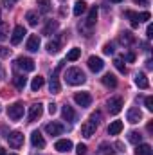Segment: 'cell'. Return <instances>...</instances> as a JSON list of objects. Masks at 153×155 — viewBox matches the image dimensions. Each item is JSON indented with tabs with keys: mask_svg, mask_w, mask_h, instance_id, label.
I'll use <instances>...</instances> for the list:
<instances>
[{
	"mask_svg": "<svg viewBox=\"0 0 153 155\" xmlns=\"http://www.w3.org/2000/svg\"><path fill=\"white\" fill-rule=\"evenodd\" d=\"M122 105H124L122 97H112V99H108V103H106V107H108V112H110L112 116L119 114V112L122 110Z\"/></svg>",
	"mask_w": 153,
	"mask_h": 155,
	"instance_id": "277c9868",
	"label": "cell"
},
{
	"mask_svg": "<svg viewBox=\"0 0 153 155\" xmlns=\"http://www.w3.org/2000/svg\"><path fill=\"white\" fill-rule=\"evenodd\" d=\"M76 153L77 155H86V144H77Z\"/></svg>",
	"mask_w": 153,
	"mask_h": 155,
	"instance_id": "74e56055",
	"label": "cell"
},
{
	"mask_svg": "<svg viewBox=\"0 0 153 155\" xmlns=\"http://www.w3.org/2000/svg\"><path fill=\"white\" fill-rule=\"evenodd\" d=\"M4 38H5V36H4V35H2V33H0V40H4Z\"/></svg>",
	"mask_w": 153,
	"mask_h": 155,
	"instance_id": "7dc6e473",
	"label": "cell"
},
{
	"mask_svg": "<svg viewBox=\"0 0 153 155\" xmlns=\"http://www.w3.org/2000/svg\"><path fill=\"white\" fill-rule=\"evenodd\" d=\"M133 2H137V4H144V5H146V4H148L150 0H133Z\"/></svg>",
	"mask_w": 153,
	"mask_h": 155,
	"instance_id": "ee69618b",
	"label": "cell"
},
{
	"mask_svg": "<svg viewBox=\"0 0 153 155\" xmlns=\"http://www.w3.org/2000/svg\"><path fill=\"white\" fill-rule=\"evenodd\" d=\"M7 116H9V119H13V121L22 119V117H24V105H22V103H13V105L7 108Z\"/></svg>",
	"mask_w": 153,
	"mask_h": 155,
	"instance_id": "7a4b0ae2",
	"label": "cell"
},
{
	"mask_svg": "<svg viewBox=\"0 0 153 155\" xmlns=\"http://www.w3.org/2000/svg\"><path fill=\"white\" fill-rule=\"evenodd\" d=\"M63 67V63H58V67H56V71H54V74L50 78V81H49V90L52 92V94H56V92H60V79H58V72H60V69Z\"/></svg>",
	"mask_w": 153,
	"mask_h": 155,
	"instance_id": "52a82bcc",
	"label": "cell"
},
{
	"mask_svg": "<svg viewBox=\"0 0 153 155\" xmlns=\"http://www.w3.org/2000/svg\"><path fill=\"white\" fill-rule=\"evenodd\" d=\"M56 31H58V22H56V20H49V24L43 27V35H47V36L54 35Z\"/></svg>",
	"mask_w": 153,
	"mask_h": 155,
	"instance_id": "7402d4cb",
	"label": "cell"
},
{
	"mask_svg": "<svg viewBox=\"0 0 153 155\" xmlns=\"http://www.w3.org/2000/svg\"><path fill=\"white\" fill-rule=\"evenodd\" d=\"M25 20H27L29 25H36V24H38V15H36L34 11H29V13L25 15Z\"/></svg>",
	"mask_w": 153,
	"mask_h": 155,
	"instance_id": "836d02e7",
	"label": "cell"
},
{
	"mask_svg": "<svg viewBox=\"0 0 153 155\" xmlns=\"http://www.w3.org/2000/svg\"><path fill=\"white\" fill-rule=\"evenodd\" d=\"M144 103H146V108H148L150 112H153V97L151 96H148V97L144 99Z\"/></svg>",
	"mask_w": 153,
	"mask_h": 155,
	"instance_id": "8d00e7d4",
	"label": "cell"
},
{
	"mask_svg": "<svg viewBox=\"0 0 153 155\" xmlns=\"http://www.w3.org/2000/svg\"><path fill=\"white\" fill-rule=\"evenodd\" d=\"M110 2H115V4H119V2H122V0H110Z\"/></svg>",
	"mask_w": 153,
	"mask_h": 155,
	"instance_id": "bcb514c9",
	"label": "cell"
},
{
	"mask_svg": "<svg viewBox=\"0 0 153 155\" xmlns=\"http://www.w3.org/2000/svg\"><path fill=\"white\" fill-rule=\"evenodd\" d=\"M135 85H137L139 88H148V87H150V81H148L146 74H137V76H135Z\"/></svg>",
	"mask_w": 153,
	"mask_h": 155,
	"instance_id": "cb8c5ba5",
	"label": "cell"
},
{
	"mask_svg": "<svg viewBox=\"0 0 153 155\" xmlns=\"http://www.w3.org/2000/svg\"><path fill=\"white\" fill-rule=\"evenodd\" d=\"M49 114H50V116H52V114H56V105H54V103H50V105H49Z\"/></svg>",
	"mask_w": 153,
	"mask_h": 155,
	"instance_id": "60d3db41",
	"label": "cell"
},
{
	"mask_svg": "<svg viewBox=\"0 0 153 155\" xmlns=\"http://www.w3.org/2000/svg\"><path fill=\"white\" fill-rule=\"evenodd\" d=\"M85 11H86V4H85L83 0H77L76 4H74V15H76V16H81Z\"/></svg>",
	"mask_w": 153,
	"mask_h": 155,
	"instance_id": "f1b7e54d",
	"label": "cell"
},
{
	"mask_svg": "<svg viewBox=\"0 0 153 155\" xmlns=\"http://www.w3.org/2000/svg\"><path fill=\"white\" fill-rule=\"evenodd\" d=\"M15 63H16V67H18V69H22V71H25V72H33V71H34V67H36V65H34V61H33L31 58H24V56H22V58H16V61H15Z\"/></svg>",
	"mask_w": 153,
	"mask_h": 155,
	"instance_id": "5b68a950",
	"label": "cell"
},
{
	"mask_svg": "<svg viewBox=\"0 0 153 155\" xmlns=\"http://www.w3.org/2000/svg\"><path fill=\"white\" fill-rule=\"evenodd\" d=\"M61 117H63L65 121H74V119H76V112H74V108L69 107V105H65V107L61 108Z\"/></svg>",
	"mask_w": 153,
	"mask_h": 155,
	"instance_id": "d6986e66",
	"label": "cell"
},
{
	"mask_svg": "<svg viewBox=\"0 0 153 155\" xmlns=\"http://www.w3.org/2000/svg\"><path fill=\"white\" fill-rule=\"evenodd\" d=\"M9 52H11V51H9L7 47H0V56H2V58H5V56H9Z\"/></svg>",
	"mask_w": 153,
	"mask_h": 155,
	"instance_id": "ab89813d",
	"label": "cell"
},
{
	"mask_svg": "<svg viewBox=\"0 0 153 155\" xmlns=\"http://www.w3.org/2000/svg\"><path fill=\"white\" fill-rule=\"evenodd\" d=\"M114 65H115V69H117L119 72H122V74L126 72V67L122 65V60H119V58H115V60H114Z\"/></svg>",
	"mask_w": 153,
	"mask_h": 155,
	"instance_id": "e575fe53",
	"label": "cell"
},
{
	"mask_svg": "<svg viewBox=\"0 0 153 155\" xmlns=\"http://www.w3.org/2000/svg\"><path fill=\"white\" fill-rule=\"evenodd\" d=\"M31 144H33L34 148H40V150H41V148L45 146V139L41 137V134H40L38 130L31 134Z\"/></svg>",
	"mask_w": 153,
	"mask_h": 155,
	"instance_id": "2e32d148",
	"label": "cell"
},
{
	"mask_svg": "<svg viewBox=\"0 0 153 155\" xmlns=\"http://www.w3.org/2000/svg\"><path fill=\"white\" fill-rule=\"evenodd\" d=\"M13 81H15V87H16V88H20V90H22V88H25V85H27V78L20 76V74H18V76H15Z\"/></svg>",
	"mask_w": 153,
	"mask_h": 155,
	"instance_id": "1f68e13d",
	"label": "cell"
},
{
	"mask_svg": "<svg viewBox=\"0 0 153 155\" xmlns=\"http://www.w3.org/2000/svg\"><path fill=\"white\" fill-rule=\"evenodd\" d=\"M0 155H5V150L4 148H0Z\"/></svg>",
	"mask_w": 153,
	"mask_h": 155,
	"instance_id": "f6af8a7d",
	"label": "cell"
},
{
	"mask_svg": "<svg viewBox=\"0 0 153 155\" xmlns=\"http://www.w3.org/2000/svg\"><path fill=\"white\" fill-rule=\"evenodd\" d=\"M97 124L99 123H96V121H92V119H88V121H85L83 124H81V134H83V137H92L94 134H96V128H97Z\"/></svg>",
	"mask_w": 153,
	"mask_h": 155,
	"instance_id": "3957f363",
	"label": "cell"
},
{
	"mask_svg": "<svg viewBox=\"0 0 153 155\" xmlns=\"http://www.w3.org/2000/svg\"><path fill=\"white\" fill-rule=\"evenodd\" d=\"M0 22H2V20H0Z\"/></svg>",
	"mask_w": 153,
	"mask_h": 155,
	"instance_id": "f907efd6",
	"label": "cell"
},
{
	"mask_svg": "<svg viewBox=\"0 0 153 155\" xmlns=\"http://www.w3.org/2000/svg\"><path fill=\"white\" fill-rule=\"evenodd\" d=\"M103 52H105V54H108V56H110V54H114V45H112V43H106V45H105V49H103Z\"/></svg>",
	"mask_w": 153,
	"mask_h": 155,
	"instance_id": "f35d334b",
	"label": "cell"
},
{
	"mask_svg": "<svg viewBox=\"0 0 153 155\" xmlns=\"http://www.w3.org/2000/svg\"><path fill=\"white\" fill-rule=\"evenodd\" d=\"M126 119H128V123H132V124H137L141 119H142V112L139 110V108H130L128 110V114H126Z\"/></svg>",
	"mask_w": 153,
	"mask_h": 155,
	"instance_id": "4fadbf2b",
	"label": "cell"
},
{
	"mask_svg": "<svg viewBox=\"0 0 153 155\" xmlns=\"http://www.w3.org/2000/svg\"><path fill=\"white\" fill-rule=\"evenodd\" d=\"M27 51H31V52H36L40 49V36L38 35H31L29 36V40H27Z\"/></svg>",
	"mask_w": 153,
	"mask_h": 155,
	"instance_id": "e0dca14e",
	"label": "cell"
},
{
	"mask_svg": "<svg viewBox=\"0 0 153 155\" xmlns=\"http://www.w3.org/2000/svg\"><path fill=\"white\" fill-rule=\"evenodd\" d=\"M124 16L126 18H130V22H132V27H137L139 25V13H135V11H124Z\"/></svg>",
	"mask_w": 153,
	"mask_h": 155,
	"instance_id": "d4e9b609",
	"label": "cell"
},
{
	"mask_svg": "<svg viewBox=\"0 0 153 155\" xmlns=\"http://www.w3.org/2000/svg\"><path fill=\"white\" fill-rule=\"evenodd\" d=\"M103 67H105V63H103L101 58H97V56H90V58H88V69H90L92 72H101Z\"/></svg>",
	"mask_w": 153,
	"mask_h": 155,
	"instance_id": "30bf717a",
	"label": "cell"
},
{
	"mask_svg": "<svg viewBox=\"0 0 153 155\" xmlns=\"http://www.w3.org/2000/svg\"><path fill=\"white\" fill-rule=\"evenodd\" d=\"M7 2H9V4H13V2H16V0H7Z\"/></svg>",
	"mask_w": 153,
	"mask_h": 155,
	"instance_id": "c3c4849f",
	"label": "cell"
},
{
	"mask_svg": "<svg viewBox=\"0 0 153 155\" xmlns=\"http://www.w3.org/2000/svg\"><path fill=\"white\" fill-rule=\"evenodd\" d=\"M0 110H2V107H0Z\"/></svg>",
	"mask_w": 153,
	"mask_h": 155,
	"instance_id": "681fc988",
	"label": "cell"
},
{
	"mask_svg": "<svg viewBox=\"0 0 153 155\" xmlns=\"http://www.w3.org/2000/svg\"><path fill=\"white\" fill-rule=\"evenodd\" d=\"M63 130H65V126L60 124V123H49L45 126V132L49 135H60V134H63Z\"/></svg>",
	"mask_w": 153,
	"mask_h": 155,
	"instance_id": "5bb4252c",
	"label": "cell"
},
{
	"mask_svg": "<svg viewBox=\"0 0 153 155\" xmlns=\"http://www.w3.org/2000/svg\"><path fill=\"white\" fill-rule=\"evenodd\" d=\"M146 35H148V38H151V36H153V27H151V24L148 25V29H146Z\"/></svg>",
	"mask_w": 153,
	"mask_h": 155,
	"instance_id": "b9f144b4",
	"label": "cell"
},
{
	"mask_svg": "<svg viewBox=\"0 0 153 155\" xmlns=\"http://www.w3.org/2000/svg\"><path fill=\"white\" fill-rule=\"evenodd\" d=\"M128 141H130V143H133V144H141L142 135H141L139 132H130V134H128Z\"/></svg>",
	"mask_w": 153,
	"mask_h": 155,
	"instance_id": "d6a6232c",
	"label": "cell"
},
{
	"mask_svg": "<svg viewBox=\"0 0 153 155\" xmlns=\"http://www.w3.org/2000/svg\"><path fill=\"white\" fill-rule=\"evenodd\" d=\"M135 155H153V150L150 144H137Z\"/></svg>",
	"mask_w": 153,
	"mask_h": 155,
	"instance_id": "484cf974",
	"label": "cell"
},
{
	"mask_svg": "<svg viewBox=\"0 0 153 155\" xmlns=\"http://www.w3.org/2000/svg\"><path fill=\"white\" fill-rule=\"evenodd\" d=\"M79 56H81V49L74 47V49H70V51L67 52V61H76Z\"/></svg>",
	"mask_w": 153,
	"mask_h": 155,
	"instance_id": "f546056e",
	"label": "cell"
},
{
	"mask_svg": "<svg viewBox=\"0 0 153 155\" xmlns=\"http://www.w3.org/2000/svg\"><path fill=\"white\" fill-rule=\"evenodd\" d=\"M122 132V121H114V123H110V126H108V134L110 135H117V134H121Z\"/></svg>",
	"mask_w": 153,
	"mask_h": 155,
	"instance_id": "603a6c76",
	"label": "cell"
},
{
	"mask_svg": "<svg viewBox=\"0 0 153 155\" xmlns=\"http://www.w3.org/2000/svg\"><path fill=\"white\" fill-rule=\"evenodd\" d=\"M54 148H56L60 153H67V152H70V150H72V143H70L69 139H60V141H56Z\"/></svg>",
	"mask_w": 153,
	"mask_h": 155,
	"instance_id": "9a60e30c",
	"label": "cell"
},
{
	"mask_svg": "<svg viewBox=\"0 0 153 155\" xmlns=\"http://www.w3.org/2000/svg\"><path fill=\"white\" fill-rule=\"evenodd\" d=\"M119 41H121L122 45H132V43L135 41V36H133L130 31H124V33H121V36H119Z\"/></svg>",
	"mask_w": 153,
	"mask_h": 155,
	"instance_id": "44dd1931",
	"label": "cell"
},
{
	"mask_svg": "<svg viewBox=\"0 0 153 155\" xmlns=\"http://www.w3.org/2000/svg\"><path fill=\"white\" fill-rule=\"evenodd\" d=\"M24 35H25V27L24 25H16L15 31H13V35H11V43L13 45H18L24 40Z\"/></svg>",
	"mask_w": 153,
	"mask_h": 155,
	"instance_id": "7c38bea8",
	"label": "cell"
},
{
	"mask_svg": "<svg viewBox=\"0 0 153 155\" xmlns=\"http://www.w3.org/2000/svg\"><path fill=\"white\" fill-rule=\"evenodd\" d=\"M43 83H45V79H43L41 76L33 78V81H31V90H33V92H38L40 88L43 87Z\"/></svg>",
	"mask_w": 153,
	"mask_h": 155,
	"instance_id": "4316f807",
	"label": "cell"
},
{
	"mask_svg": "<svg viewBox=\"0 0 153 155\" xmlns=\"http://www.w3.org/2000/svg\"><path fill=\"white\" fill-rule=\"evenodd\" d=\"M85 79H86L85 72H83L81 69H77V67H70V69H67V72H65V81H67L69 85H72V87L83 85Z\"/></svg>",
	"mask_w": 153,
	"mask_h": 155,
	"instance_id": "6da1fadb",
	"label": "cell"
},
{
	"mask_svg": "<svg viewBox=\"0 0 153 155\" xmlns=\"http://www.w3.org/2000/svg\"><path fill=\"white\" fill-rule=\"evenodd\" d=\"M7 143L11 148H20L24 144V134L22 132H11L7 135Z\"/></svg>",
	"mask_w": 153,
	"mask_h": 155,
	"instance_id": "8992f818",
	"label": "cell"
},
{
	"mask_svg": "<svg viewBox=\"0 0 153 155\" xmlns=\"http://www.w3.org/2000/svg\"><path fill=\"white\" fill-rule=\"evenodd\" d=\"M126 60H128V61H133V60H135V54H133V52L126 54Z\"/></svg>",
	"mask_w": 153,
	"mask_h": 155,
	"instance_id": "7bdbcfd3",
	"label": "cell"
},
{
	"mask_svg": "<svg viewBox=\"0 0 153 155\" xmlns=\"http://www.w3.org/2000/svg\"><path fill=\"white\" fill-rule=\"evenodd\" d=\"M101 81H103V85L108 87V88H115V87H117V78H115L114 74H105V76L101 78Z\"/></svg>",
	"mask_w": 153,
	"mask_h": 155,
	"instance_id": "ffe728a7",
	"label": "cell"
},
{
	"mask_svg": "<svg viewBox=\"0 0 153 155\" xmlns=\"http://www.w3.org/2000/svg\"><path fill=\"white\" fill-rule=\"evenodd\" d=\"M41 114H43V107H41V103H34V105H31V107H29V116H27L29 123H33V121L40 119Z\"/></svg>",
	"mask_w": 153,
	"mask_h": 155,
	"instance_id": "ba28073f",
	"label": "cell"
},
{
	"mask_svg": "<svg viewBox=\"0 0 153 155\" xmlns=\"http://www.w3.org/2000/svg\"><path fill=\"white\" fill-rule=\"evenodd\" d=\"M74 101H76L79 107H90L92 96H90L88 92H77L76 96H74Z\"/></svg>",
	"mask_w": 153,
	"mask_h": 155,
	"instance_id": "9c48e42d",
	"label": "cell"
},
{
	"mask_svg": "<svg viewBox=\"0 0 153 155\" xmlns=\"http://www.w3.org/2000/svg\"><path fill=\"white\" fill-rule=\"evenodd\" d=\"M96 22H97V7H92V9L88 11V16H86V20H85V25H83V27H86V31H90V29L96 25Z\"/></svg>",
	"mask_w": 153,
	"mask_h": 155,
	"instance_id": "8fae6325",
	"label": "cell"
},
{
	"mask_svg": "<svg viewBox=\"0 0 153 155\" xmlns=\"http://www.w3.org/2000/svg\"><path fill=\"white\" fill-rule=\"evenodd\" d=\"M60 47H61V41H60V40H52V41H49V43H47V51H49L50 54L60 52Z\"/></svg>",
	"mask_w": 153,
	"mask_h": 155,
	"instance_id": "83f0119b",
	"label": "cell"
},
{
	"mask_svg": "<svg viewBox=\"0 0 153 155\" xmlns=\"http://www.w3.org/2000/svg\"><path fill=\"white\" fill-rule=\"evenodd\" d=\"M36 4H38V9L43 15H47V13L50 11V0H38Z\"/></svg>",
	"mask_w": 153,
	"mask_h": 155,
	"instance_id": "4dcf8cb0",
	"label": "cell"
},
{
	"mask_svg": "<svg viewBox=\"0 0 153 155\" xmlns=\"http://www.w3.org/2000/svg\"><path fill=\"white\" fill-rule=\"evenodd\" d=\"M114 152L115 150L110 143H101L99 148H97V152H96V155H114Z\"/></svg>",
	"mask_w": 153,
	"mask_h": 155,
	"instance_id": "ac0fdd59",
	"label": "cell"
},
{
	"mask_svg": "<svg viewBox=\"0 0 153 155\" xmlns=\"http://www.w3.org/2000/svg\"><path fill=\"white\" fill-rule=\"evenodd\" d=\"M151 18V15L148 13V11H144V13H139V24L141 22H146V20H150Z\"/></svg>",
	"mask_w": 153,
	"mask_h": 155,
	"instance_id": "d590c367",
	"label": "cell"
}]
</instances>
